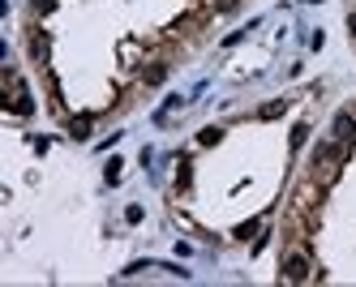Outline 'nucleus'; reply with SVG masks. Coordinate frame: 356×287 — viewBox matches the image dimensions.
Here are the masks:
<instances>
[{
    "label": "nucleus",
    "mask_w": 356,
    "mask_h": 287,
    "mask_svg": "<svg viewBox=\"0 0 356 287\" xmlns=\"http://www.w3.org/2000/svg\"><path fill=\"white\" fill-rule=\"evenodd\" d=\"M104 176H108V185H116V180H120V159H112V163L104 167Z\"/></svg>",
    "instance_id": "13"
},
{
    "label": "nucleus",
    "mask_w": 356,
    "mask_h": 287,
    "mask_svg": "<svg viewBox=\"0 0 356 287\" xmlns=\"http://www.w3.org/2000/svg\"><path fill=\"white\" fill-rule=\"evenodd\" d=\"M90 120H95V116H86V112H82V116H69V120H65L69 138H73V142H86V138H90Z\"/></svg>",
    "instance_id": "6"
},
{
    "label": "nucleus",
    "mask_w": 356,
    "mask_h": 287,
    "mask_svg": "<svg viewBox=\"0 0 356 287\" xmlns=\"http://www.w3.org/2000/svg\"><path fill=\"white\" fill-rule=\"evenodd\" d=\"M189 180H193V167H189V159H181V167H176V189H189Z\"/></svg>",
    "instance_id": "11"
},
{
    "label": "nucleus",
    "mask_w": 356,
    "mask_h": 287,
    "mask_svg": "<svg viewBox=\"0 0 356 287\" xmlns=\"http://www.w3.org/2000/svg\"><path fill=\"white\" fill-rule=\"evenodd\" d=\"M330 138L343 142V146H356V116L352 112H339L335 120H330Z\"/></svg>",
    "instance_id": "4"
},
{
    "label": "nucleus",
    "mask_w": 356,
    "mask_h": 287,
    "mask_svg": "<svg viewBox=\"0 0 356 287\" xmlns=\"http://www.w3.org/2000/svg\"><path fill=\"white\" fill-rule=\"evenodd\" d=\"M279 279H284V283H309L314 279V257H309V249H292L284 257V266H279Z\"/></svg>",
    "instance_id": "2"
},
{
    "label": "nucleus",
    "mask_w": 356,
    "mask_h": 287,
    "mask_svg": "<svg viewBox=\"0 0 356 287\" xmlns=\"http://www.w3.org/2000/svg\"><path fill=\"white\" fill-rule=\"evenodd\" d=\"M284 112H288V99H270V103H262V108H258L262 120H275V116H284Z\"/></svg>",
    "instance_id": "7"
},
{
    "label": "nucleus",
    "mask_w": 356,
    "mask_h": 287,
    "mask_svg": "<svg viewBox=\"0 0 356 287\" xmlns=\"http://www.w3.org/2000/svg\"><path fill=\"white\" fill-rule=\"evenodd\" d=\"M56 5H60V0H31V17H47Z\"/></svg>",
    "instance_id": "12"
},
{
    "label": "nucleus",
    "mask_w": 356,
    "mask_h": 287,
    "mask_svg": "<svg viewBox=\"0 0 356 287\" xmlns=\"http://www.w3.org/2000/svg\"><path fill=\"white\" fill-rule=\"evenodd\" d=\"M219 142H223V129H219V124H207V129L197 133V146H219Z\"/></svg>",
    "instance_id": "8"
},
{
    "label": "nucleus",
    "mask_w": 356,
    "mask_h": 287,
    "mask_svg": "<svg viewBox=\"0 0 356 287\" xmlns=\"http://www.w3.org/2000/svg\"><path fill=\"white\" fill-rule=\"evenodd\" d=\"M138 82H142V86H163V82H168V65H163V60H150V65L138 73Z\"/></svg>",
    "instance_id": "5"
},
{
    "label": "nucleus",
    "mask_w": 356,
    "mask_h": 287,
    "mask_svg": "<svg viewBox=\"0 0 356 287\" xmlns=\"http://www.w3.org/2000/svg\"><path fill=\"white\" fill-rule=\"evenodd\" d=\"M258 227H262V219H245V223L232 231V236H236V240H249V236H258Z\"/></svg>",
    "instance_id": "9"
},
{
    "label": "nucleus",
    "mask_w": 356,
    "mask_h": 287,
    "mask_svg": "<svg viewBox=\"0 0 356 287\" xmlns=\"http://www.w3.org/2000/svg\"><path fill=\"white\" fill-rule=\"evenodd\" d=\"M305 142H309V124H305V120H300V124L292 129V138H288V146H292V150H300Z\"/></svg>",
    "instance_id": "10"
},
{
    "label": "nucleus",
    "mask_w": 356,
    "mask_h": 287,
    "mask_svg": "<svg viewBox=\"0 0 356 287\" xmlns=\"http://www.w3.org/2000/svg\"><path fill=\"white\" fill-rule=\"evenodd\" d=\"M26 56L35 60V69H47V56H52V39H47L43 26H31V31H26Z\"/></svg>",
    "instance_id": "3"
},
{
    "label": "nucleus",
    "mask_w": 356,
    "mask_h": 287,
    "mask_svg": "<svg viewBox=\"0 0 356 287\" xmlns=\"http://www.w3.org/2000/svg\"><path fill=\"white\" fill-rule=\"evenodd\" d=\"M348 35H352V39H356V9H352V13H348Z\"/></svg>",
    "instance_id": "14"
},
{
    "label": "nucleus",
    "mask_w": 356,
    "mask_h": 287,
    "mask_svg": "<svg viewBox=\"0 0 356 287\" xmlns=\"http://www.w3.org/2000/svg\"><path fill=\"white\" fill-rule=\"evenodd\" d=\"M348 150H352V146H343V142H335V138H330V142H318V146L309 150V176L318 180L322 189H330V185L343 176Z\"/></svg>",
    "instance_id": "1"
}]
</instances>
